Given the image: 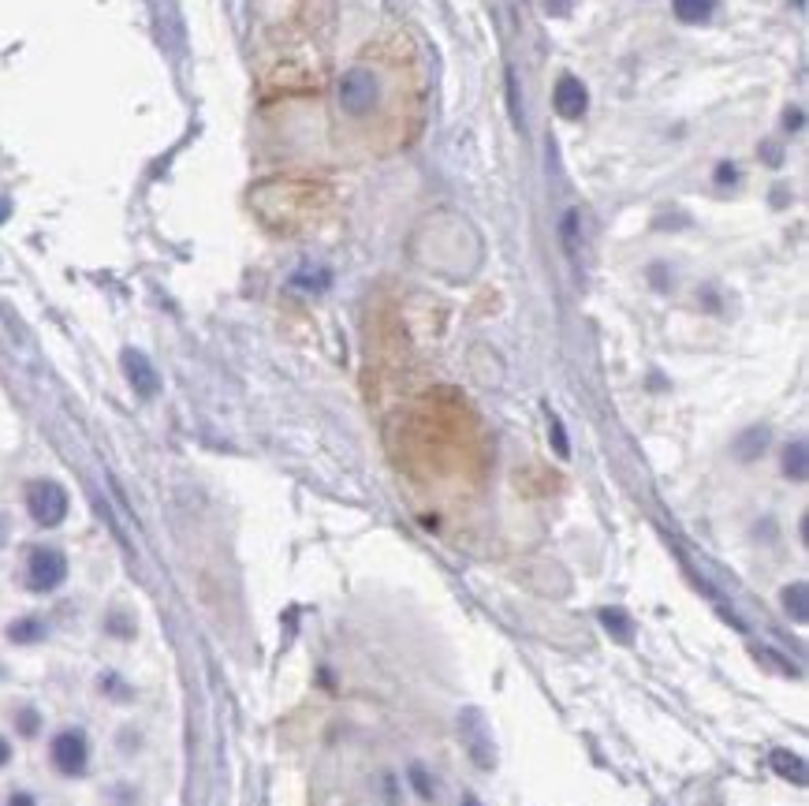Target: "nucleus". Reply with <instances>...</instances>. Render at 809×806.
Masks as SVG:
<instances>
[{
  "mask_svg": "<svg viewBox=\"0 0 809 806\" xmlns=\"http://www.w3.org/2000/svg\"><path fill=\"white\" fill-rule=\"evenodd\" d=\"M27 512L30 519L38 527H60L64 523V515H67V493L64 486H57V481H34V486L27 489Z\"/></svg>",
  "mask_w": 809,
  "mask_h": 806,
  "instance_id": "f257e3e1",
  "label": "nucleus"
},
{
  "mask_svg": "<svg viewBox=\"0 0 809 806\" xmlns=\"http://www.w3.org/2000/svg\"><path fill=\"white\" fill-rule=\"evenodd\" d=\"M64 579H67V560H64L60 549L42 545L27 557V586L34 594H49V590H57Z\"/></svg>",
  "mask_w": 809,
  "mask_h": 806,
  "instance_id": "f03ea898",
  "label": "nucleus"
},
{
  "mask_svg": "<svg viewBox=\"0 0 809 806\" xmlns=\"http://www.w3.org/2000/svg\"><path fill=\"white\" fill-rule=\"evenodd\" d=\"M377 94H381V86H377V75L369 67H351L347 75L339 79V105H344L351 116L373 113Z\"/></svg>",
  "mask_w": 809,
  "mask_h": 806,
  "instance_id": "7ed1b4c3",
  "label": "nucleus"
},
{
  "mask_svg": "<svg viewBox=\"0 0 809 806\" xmlns=\"http://www.w3.org/2000/svg\"><path fill=\"white\" fill-rule=\"evenodd\" d=\"M49 755H52V765H57L64 777H79V773H86L89 743H86L82 732L67 728V732H60V736L52 739V750H49Z\"/></svg>",
  "mask_w": 809,
  "mask_h": 806,
  "instance_id": "20e7f679",
  "label": "nucleus"
},
{
  "mask_svg": "<svg viewBox=\"0 0 809 806\" xmlns=\"http://www.w3.org/2000/svg\"><path fill=\"white\" fill-rule=\"evenodd\" d=\"M123 373H128L131 388L138 392L142 400H150V396H157V392H160V378H157L153 363L142 351H135V348L123 351Z\"/></svg>",
  "mask_w": 809,
  "mask_h": 806,
  "instance_id": "39448f33",
  "label": "nucleus"
},
{
  "mask_svg": "<svg viewBox=\"0 0 809 806\" xmlns=\"http://www.w3.org/2000/svg\"><path fill=\"white\" fill-rule=\"evenodd\" d=\"M552 101H556V113H560L564 120H579L586 113V105H589V94L574 75H564L560 82H556Z\"/></svg>",
  "mask_w": 809,
  "mask_h": 806,
  "instance_id": "423d86ee",
  "label": "nucleus"
},
{
  "mask_svg": "<svg viewBox=\"0 0 809 806\" xmlns=\"http://www.w3.org/2000/svg\"><path fill=\"white\" fill-rule=\"evenodd\" d=\"M772 769H776L783 780L805 784V762L798 755H790V750H772Z\"/></svg>",
  "mask_w": 809,
  "mask_h": 806,
  "instance_id": "0eeeda50",
  "label": "nucleus"
},
{
  "mask_svg": "<svg viewBox=\"0 0 809 806\" xmlns=\"http://www.w3.org/2000/svg\"><path fill=\"white\" fill-rule=\"evenodd\" d=\"M716 8V0H675V15L682 23H705Z\"/></svg>",
  "mask_w": 809,
  "mask_h": 806,
  "instance_id": "6e6552de",
  "label": "nucleus"
},
{
  "mask_svg": "<svg viewBox=\"0 0 809 806\" xmlns=\"http://www.w3.org/2000/svg\"><path fill=\"white\" fill-rule=\"evenodd\" d=\"M783 605H787V613L795 616L798 623H805V583L787 586V590H783Z\"/></svg>",
  "mask_w": 809,
  "mask_h": 806,
  "instance_id": "1a4fd4ad",
  "label": "nucleus"
},
{
  "mask_svg": "<svg viewBox=\"0 0 809 806\" xmlns=\"http://www.w3.org/2000/svg\"><path fill=\"white\" fill-rule=\"evenodd\" d=\"M601 623H604L616 638H623V642L631 638V620H626V616L619 613V608H604V613H601Z\"/></svg>",
  "mask_w": 809,
  "mask_h": 806,
  "instance_id": "9d476101",
  "label": "nucleus"
},
{
  "mask_svg": "<svg viewBox=\"0 0 809 806\" xmlns=\"http://www.w3.org/2000/svg\"><path fill=\"white\" fill-rule=\"evenodd\" d=\"M42 635H45V627L38 620H19V623H12V631H8L12 642H38Z\"/></svg>",
  "mask_w": 809,
  "mask_h": 806,
  "instance_id": "9b49d317",
  "label": "nucleus"
},
{
  "mask_svg": "<svg viewBox=\"0 0 809 806\" xmlns=\"http://www.w3.org/2000/svg\"><path fill=\"white\" fill-rule=\"evenodd\" d=\"M787 474L795 478V481L805 478V441H795V444L787 448Z\"/></svg>",
  "mask_w": 809,
  "mask_h": 806,
  "instance_id": "f8f14e48",
  "label": "nucleus"
},
{
  "mask_svg": "<svg viewBox=\"0 0 809 806\" xmlns=\"http://www.w3.org/2000/svg\"><path fill=\"white\" fill-rule=\"evenodd\" d=\"M552 437H556V452L567 456L571 452V448H567V434H564V422L556 419V415H552Z\"/></svg>",
  "mask_w": 809,
  "mask_h": 806,
  "instance_id": "ddd939ff",
  "label": "nucleus"
},
{
  "mask_svg": "<svg viewBox=\"0 0 809 806\" xmlns=\"http://www.w3.org/2000/svg\"><path fill=\"white\" fill-rule=\"evenodd\" d=\"M19 728H23V736H34V732H38V713L27 709V713L19 716Z\"/></svg>",
  "mask_w": 809,
  "mask_h": 806,
  "instance_id": "4468645a",
  "label": "nucleus"
},
{
  "mask_svg": "<svg viewBox=\"0 0 809 806\" xmlns=\"http://www.w3.org/2000/svg\"><path fill=\"white\" fill-rule=\"evenodd\" d=\"M716 179H720V184H727V179H735V165H720V172H716Z\"/></svg>",
  "mask_w": 809,
  "mask_h": 806,
  "instance_id": "2eb2a0df",
  "label": "nucleus"
},
{
  "mask_svg": "<svg viewBox=\"0 0 809 806\" xmlns=\"http://www.w3.org/2000/svg\"><path fill=\"white\" fill-rule=\"evenodd\" d=\"M8 758H12V747H8V743H4V739H0V765H4V762H8Z\"/></svg>",
  "mask_w": 809,
  "mask_h": 806,
  "instance_id": "dca6fc26",
  "label": "nucleus"
},
{
  "mask_svg": "<svg viewBox=\"0 0 809 806\" xmlns=\"http://www.w3.org/2000/svg\"><path fill=\"white\" fill-rule=\"evenodd\" d=\"M12 806H34V799H30V795H15Z\"/></svg>",
  "mask_w": 809,
  "mask_h": 806,
  "instance_id": "f3484780",
  "label": "nucleus"
},
{
  "mask_svg": "<svg viewBox=\"0 0 809 806\" xmlns=\"http://www.w3.org/2000/svg\"><path fill=\"white\" fill-rule=\"evenodd\" d=\"M4 217H8V206H4V202H0V221H4Z\"/></svg>",
  "mask_w": 809,
  "mask_h": 806,
  "instance_id": "a211bd4d",
  "label": "nucleus"
}]
</instances>
